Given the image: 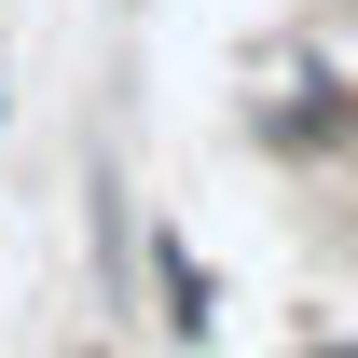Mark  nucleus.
I'll return each mask as SVG.
<instances>
[{
  "label": "nucleus",
  "mask_w": 358,
  "mask_h": 358,
  "mask_svg": "<svg viewBox=\"0 0 358 358\" xmlns=\"http://www.w3.org/2000/svg\"><path fill=\"white\" fill-rule=\"evenodd\" d=\"M317 358H345V345H317Z\"/></svg>",
  "instance_id": "f257e3e1"
}]
</instances>
